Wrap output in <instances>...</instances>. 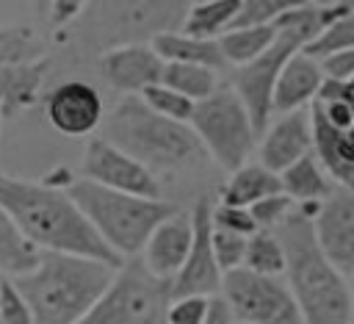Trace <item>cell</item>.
I'll list each match as a JSON object with an SVG mask.
<instances>
[{
    "label": "cell",
    "instance_id": "1",
    "mask_svg": "<svg viewBox=\"0 0 354 324\" xmlns=\"http://www.w3.org/2000/svg\"><path fill=\"white\" fill-rule=\"evenodd\" d=\"M0 208L39 252L77 255L119 269V260L88 227L61 186L19 180L0 172Z\"/></svg>",
    "mask_w": 354,
    "mask_h": 324
},
{
    "label": "cell",
    "instance_id": "2",
    "mask_svg": "<svg viewBox=\"0 0 354 324\" xmlns=\"http://www.w3.org/2000/svg\"><path fill=\"white\" fill-rule=\"evenodd\" d=\"M285 255L282 280L304 324H351L348 280L324 258L313 238V224L296 208L271 230Z\"/></svg>",
    "mask_w": 354,
    "mask_h": 324
},
{
    "label": "cell",
    "instance_id": "3",
    "mask_svg": "<svg viewBox=\"0 0 354 324\" xmlns=\"http://www.w3.org/2000/svg\"><path fill=\"white\" fill-rule=\"evenodd\" d=\"M113 271V266L100 260L41 252L39 263L11 282L25 299L33 324H77L102 296Z\"/></svg>",
    "mask_w": 354,
    "mask_h": 324
},
{
    "label": "cell",
    "instance_id": "4",
    "mask_svg": "<svg viewBox=\"0 0 354 324\" xmlns=\"http://www.w3.org/2000/svg\"><path fill=\"white\" fill-rule=\"evenodd\" d=\"M66 197L75 202L80 216L88 222V227L97 233V238L119 258L130 260L138 258L144 241L149 233L171 216L177 208L163 199H141L122 191L102 188L97 183H88L83 177L69 180L64 186Z\"/></svg>",
    "mask_w": 354,
    "mask_h": 324
},
{
    "label": "cell",
    "instance_id": "5",
    "mask_svg": "<svg viewBox=\"0 0 354 324\" xmlns=\"http://www.w3.org/2000/svg\"><path fill=\"white\" fill-rule=\"evenodd\" d=\"M100 138L130 155L152 174L155 169H180L202 150L188 125L152 114L136 94H124L113 105Z\"/></svg>",
    "mask_w": 354,
    "mask_h": 324
},
{
    "label": "cell",
    "instance_id": "6",
    "mask_svg": "<svg viewBox=\"0 0 354 324\" xmlns=\"http://www.w3.org/2000/svg\"><path fill=\"white\" fill-rule=\"evenodd\" d=\"M169 302V282L152 277L138 258H130L113 271L102 296L77 324H163Z\"/></svg>",
    "mask_w": 354,
    "mask_h": 324
},
{
    "label": "cell",
    "instance_id": "7",
    "mask_svg": "<svg viewBox=\"0 0 354 324\" xmlns=\"http://www.w3.org/2000/svg\"><path fill=\"white\" fill-rule=\"evenodd\" d=\"M188 127L196 136L199 147H205L224 169L235 172L249 163L257 136L252 130L243 102L230 86H218L210 97L196 102Z\"/></svg>",
    "mask_w": 354,
    "mask_h": 324
},
{
    "label": "cell",
    "instance_id": "8",
    "mask_svg": "<svg viewBox=\"0 0 354 324\" xmlns=\"http://www.w3.org/2000/svg\"><path fill=\"white\" fill-rule=\"evenodd\" d=\"M218 299L232 321L246 324H304L282 277H260L246 269L221 274Z\"/></svg>",
    "mask_w": 354,
    "mask_h": 324
},
{
    "label": "cell",
    "instance_id": "9",
    "mask_svg": "<svg viewBox=\"0 0 354 324\" xmlns=\"http://www.w3.org/2000/svg\"><path fill=\"white\" fill-rule=\"evenodd\" d=\"M293 53H299V44L290 36L277 33L274 44L263 55H257L254 61H249V64H243L232 72V86L230 89L243 102L257 138L263 136V130L271 122V91H274V83H277V75Z\"/></svg>",
    "mask_w": 354,
    "mask_h": 324
},
{
    "label": "cell",
    "instance_id": "10",
    "mask_svg": "<svg viewBox=\"0 0 354 324\" xmlns=\"http://www.w3.org/2000/svg\"><path fill=\"white\" fill-rule=\"evenodd\" d=\"M80 172H83V180L97 183L102 188L122 191V194L141 197V199H160L158 177L102 138L88 141V147L83 152Z\"/></svg>",
    "mask_w": 354,
    "mask_h": 324
},
{
    "label": "cell",
    "instance_id": "11",
    "mask_svg": "<svg viewBox=\"0 0 354 324\" xmlns=\"http://www.w3.org/2000/svg\"><path fill=\"white\" fill-rule=\"evenodd\" d=\"M188 216H191V246L180 271L169 282V296L171 299H180V296L216 299L221 288V271L210 249V202L199 199Z\"/></svg>",
    "mask_w": 354,
    "mask_h": 324
},
{
    "label": "cell",
    "instance_id": "12",
    "mask_svg": "<svg viewBox=\"0 0 354 324\" xmlns=\"http://www.w3.org/2000/svg\"><path fill=\"white\" fill-rule=\"evenodd\" d=\"M313 238L324 258L351 280L354 271V197L348 188H332V194L318 205L310 219Z\"/></svg>",
    "mask_w": 354,
    "mask_h": 324
},
{
    "label": "cell",
    "instance_id": "13",
    "mask_svg": "<svg viewBox=\"0 0 354 324\" xmlns=\"http://www.w3.org/2000/svg\"><path fill=\"white\" fill-rule=\"evenodd\" d=\"M47 119L64 136H88L102 122V100L94 86L66 80L47 94Z\"/></svg>",
    "mask_w": 354,
    "mask_h": 324
},
{
    "label": "cell",
    "instance_id": "14",
    "mask_svg": "<svg viewBox=\"0 0 354 324\" xmlns=\"http://www.w3.org/2000/svg\"><path fill=\"white\" fill-rule=\"evenodd\" d=\"M188 246H191V216L174 210L149 233V238L138 252V260L152 277L171 282L188 255Z\"/></svg>",
    "mask_w": 354,
    "mask_h": 324
},
{
    "label": "cell",
    "instance_id": "15",
    "mask_svg": "<svg viewBox=\"0 0 354 324\" xmlns=\"http://www.w3.org/2000/svg\"><path fill=\"white\" fill-rule=\"evenodd\" d=\"M160 69H163V61L152 53L149 44H141V42H127L122 47L102 53V58H100L102 78L116 91L136 94V97L144 89L160 83Z\"/></svg>",
    "mask_w": 354,
    "mask_h": 324
},
{
    "label": "cell",
    "instance_id": "16",
    "mask_svg": "<svg viewBox=\"0 0 354 324\" xmlns=\"http://www.w3.org/2000/svg\"><path fill=\"white\" fill-rule=\"evenodd\" d=\"M257 141H260V147H257L260 166L268 169L271 174L285 172L290 163L310 155L313 138H310V114H307V108L282 114L271 127L263 130V136Z\"/></svg>",
    "mask_w": 354,
    "mask_h": 324
},
{
    "label": "cell",
    "instance_id": "17",
    "mask_svg": "<svg viewBox=\"0 0 354 324\" xmlns=\"http://www.w3.org/2000/svg\"><path fill=\"white\" fill-rule=\"evenodd\" d=\"M307 114H310V138H313L310 152H313V158L318 161L324 174L337 188L351 191V186H354V133L332 127L315 102H310Z\"/></svg>",
    "mask_w": 354,
    "mask_h": 324
},
{
    "label": "cell",
    "instance_id": "18",
    "mask_svg": "<svg viewBox=\"0 0 354 324\" xmlns=\"http://www.w3.org/2000/svg\"><path fill=\"white\" fill-rule=\"evenodd\" d=\"M321 80H324V75H321L318 64L304 58L301 53H293L277 75V83L271 91V114L277 111L282 116V114L307 108L315 100Z\"/></svg>",
    "mask_w": 354,
    "mask_h": 324
},
{
    "label": "cell",
    "instance_id": "19",
    "mask_svg": "<svg viewBox=\"0 0 354 324\" xmlns=\"http://www.w3.org/2000/svg\"><path fill=\"white\" fill-rule=\"evenodd\" d=\"M351 17V3H290L277 19H274V30L290 36L299 50L315 36L321 33L326 25Z\"/></svg>",
    "mask_w": 354,
    "mask_h": 324
},
{
    "label": "cell",
    "instance_id": "20",
    "mask_svg": "<svg viewBox=\"0 0 354 324\" xmlns=\"http://www.w3.org/2000/svg\"><path fill=\"white\" fill-rule=\"evenodd\" d=\"M149 47L163 64H194V66H205L213 72L224 69V58H221L216 42L194 39V36H185L180 30L158 33Z\"/></svg>",
    "mask_w": 354,
    "mask_h": 324
},
{
    "label": "cell",
    "instance_id": "21",
    "mask_svg": "<svg viewBox=\"0 0 354 324\" xmlns=\"http://www.w3.org/2000/svg\"><path fill=\"white\" fill-rule=\"evenodd\" d=\"M47 72V58L17 64V66H0V116H14L17 111L36 102L41 80Z\"/></svg>",
    "mask_w": 354,
    "mask_h": 324
},
{
    "label": "cell",
    "instance_id": "22",
    "mask_svg": "<svg viewBox=\"0 0 354 324\" xmlns=\"http://www.w3.org/2000/svg\"><path fill=\"white\" fill-rule=\"evenodd\" d=\"M277 177H279V191L293 205H318L335 188L332 180L324 174V169L318 166V161L313 158V152L304 155V158H299L296 163H290Z\"/></svg>",
    "mask_w": 354,
    "mask_h": 324
},
{
    "label": "cell",
    "instance_id": "23",
    "mask_svg": "<svg viewBox=\"0 0 354 324\" xmlns=\"http://www.w3.org/2000/svg\"><path fill=\"white\" fill-rule=\"evenodd\" d=\"M279 194V177L263 169L260 163H243L241 169L230 172V180L221 188V205L230 208H252L254 202Z\"/></svg>",
    "mask_w": 354,
    "mask_h": 324
},
{
    "label": "cell",
    "instance_id": "24",
    "mask_svg": "<svg viewBox=\"0 0 354 324\" xmlns=\"http://www.w3.org/2000/svg\"><path fill=\"white\" fill-rule=\"evenodd\" d=\"M241 8V0H202V3H188L180 33L194 36V39H207L216 42L224 30H230L235 14Z\"/></svg>",
    "mask_w": 354,
    "mask_h": 324
},
{
    "label": "cell",
    "instance_id": "25",
    "mask_svg": "<svg viewBox=\"0 0 354 324\" xmlns=\"http://www.w3.org/2000/svg\"><path fill=\"white\" fill-rule=\"evenodd\" d=\"M277 39V30L274 25H260V28H230L224 30L216 44H218V53L224 58V64H235V66H243L249 61H254L257 55H263Z\"/></svg>",
    "mask_w": 354,
    "mask_h": 324
},
{
    "label": "cell",
    "instance_id": "26",
    "mask_svg": "<svg viewBox=\"0 0 354 324\" xmlns=\"http://www.w3.org/2000/svg\"><path fill=\"white\" fill-rule=\"evenodd\" d=\"M41 252L17 230L8 213L0 208V277H22L39 263Z\"/></svg>",
    "mask_w": 354,
    "mask_h": 324
},
{
    "label": "cell",
    "instance_id": "27",
    "mask_svg": "<svg viewBox=\"0 0 354 324\" xmlns=\"http://www.w3.org/2000/svg\"><path fill=\"white\" fill-rule=\"evenodd\" d=\"M160 86L177 91L180 97L191 100L194 105L210 97L218 89V78L213 69L194 66V64H163L160 69Z\"/></svg>",
    "mask_w": 354,
    "mask_h": 324
},
{
    "label": "cell",
    "instance_id": "28",
    "mask_svg": "<svg viewBox=\"0 0 354 324\" xmlns=\"http://www.w3.org/2000/svg\"><path fill=\"white\" fill-rule=\"evenodd\" d=\"M252 274L260 277H282L285 271V255L271 230H254L246 238V252H243V266Z\"/></svg>",
    "mask_w": 354,
    "mask_h": 324
},
{
    "label": "cell",
    "instance_id": "29",
    "mask_svg": "<svg viewBox=\"0 0 354 324\" xmlns=\"http://www.w3.org/2000/svg\"><path fill=\"white\" fill-rule=\"evenodd\" d=\"M346 50H354V17H343L332 25H326L299 53L318 64V61H324L335 53H346Z\"/></svg>",
    "mask_w": 354,
    "mask_h": 324
},
{
    "label": "cell",
    "instance_id": "30",
    "mask_svg": "<svg viewBox=\"0 0 354 324\" xmlns=\"http://www.w3.org/2000/svg\"><path fill=\"white\" fill-rule=\"evenodd\" d=\"M138 100H141L152 114H158V116H163V119H169V122L188 125V119H191V114H194V102H191V100L180 97L177 91L166 89V86H160V83L144 89V91L138 94Z\"/></svg>",
    "mask_w": 354,
    "mask_h": 324
},
{
    "label": "cell",
    "instance_id": "31",
    "mask_svg": "<svg viewBox=\"0 0 354 324\" xmlns=\"http://www.w3.org/2000/svg\"><path fill=\"white\" fill-rule=\"evenodd\" d=\"M39 61V42L30 28H0V66Z\"/></svg>",
    "mask_w": 354,
    "mask_h": 324
},
{
    "label": "cell",
    "instance_id": "32",
    "mask_svg": "<svg viewBox=\"0 0 354 324\" xmlns=\"http://www.w3.org/2000/svg\"><path fill=\"white\" fill-rule=\"evenodd\" d=\"M210 249H213V258H216L218 271L227 274V271H235V269L243 266L246 238L243 235H235V233H227V230H216L210 224Z\"/></svg>",
    "mask_w": 354,
    "mask_h": 324
},
{
    "label": "cell",
    "instance_id": "33",
    "mask_svg": "<svg viewBox=\"0 0 354 324\" xmlns=\"http://www.w3.org/2000/svg\"><path fill=\"white\" fill-rule=\"evenodd\" d=\"M288 0H241V8L230 28H260L274 25V19L288 8Z\"/></svg>",
    "mask_w": 354,
    "mask_h": 324
},
{
    "label": "cell",
    "instance_id": "34",
    "mask_svg": "<svg viewBox=\"0 0 354 324\" xmlns=\"http://www.w3.org/2000/svg\"><path fill=\"white\" fill-rule=\"evenodd\" d=\"M293 208H296V205L279 191V194H271V197L254 202V205L246 208V210H249V216H252V222H254L257 230H274L277 224H282V222L290 216Z\"/></svg>",
    "mask_w": 354,
    "mask_h": 324
},
{
    "label": "cell",
    "instance_id": "35",
    "mask_svg": "<svg viewBox=\"0 0 354 324\" xmlns=\"http://www.w3.org/2000/svg\"><path fill=\"white\" fill-rule=\"evenodd\" d=\"M210 302L205 296H180L171 299L163 316V324H205L210 313Z\"/></svg>",
    "mask_w": 354,
    "mask_h": 324
},
{
    "label": "cell",
    "instance_id": "36",
    "mask_svg": "<svg viewBox=\"0 0 354 324\" xmlns=\"http://www.w3.org/2000/svg\"><path fill=\"white\" fill-rule=\"evenodd\" d=\"M210 224L216 230H227V233H235V235H243V238H249L257 230L246 208H230V205H221V202L216 208L210 205Z\"/></svg>",
    "mask_w": 354,
    "mask_h": 324
},
{
    "label": "cell",
    "instance_id": "37",
    "mask_svg": "<svg viewBox=\"0 0 354 324\" xmlns=\"http://www.w3.org/2000/svg\"><path fill=\"white\" fill-rule=\"evenodd\" d=\"M0 324H33V316L8 277H0Z\"/></svg>",
    "mask_w": 354,
    "mask_h": 324
},
{
    "label": "cell",
    "instance_id": "38",
    "mask_svg": "<svg viewBox=\"0 0 354 324\" xmlns=\"http://www.w3.org/2000/svg\"><path fill=\"white\" fill-rule=\"evenodd\" d=\"M313 102H321V105L324 102H348V105H354V80H332V78H324Z\"/></svg>",
    "mask_w": 354,
    "mask_h": 324
},
{
    "label": "cell",
    "instance_id": "39",
    "mask_svg": "<svg viewBox=\"0 0 354 324\" xmlns=\"http://www.w3.org/2000/svg\"><path fill=\"white\" fill-rule=\"evenodd\" d=\"M318 69H321L324 78H332V80H351V75H354V50L335 53V55L318 61Z\"/></svg>",
    "mask_w": 354,
    "mask_h": 324
},
{
    "label": "cell",
    "instance_id": "40",
    "mask_svg": "<svg viewBox=\"0 0 354 324\" xmlns=\"http://www.w3.org/2000/svg\"><path fill=\"white\" fill-rule=\"evenodd\" d=\"M315 105L332 127H337V130H351L354 127V105H348V102H324V105L315 102Z\"/></svg>",
    "mask_w": 354,
    "mask_h": 324
},
{
    "label": "cell",
    "instance_id": "41",
    "mask_svg": "<svg viewBox=\"0 0 354 324\" xmlns=\"http://www.w3.org/2000/svg\"><path fill=\"white\" fill-rule=\"evenodd\" d=\"M80 11H83V3H64V0L50 3V17H53V22H55V25L69 22V19H72V17H77Z\"/></svg>",
    "mask_w": 354,
    "mask_h": 324
},
{
    "label": "cell",
    "instance_id": "42",
    "mask_svg": "<svg viewBox=\"0 0 354 324\" xmlns=\"http://www.w3.org/2000/svg\"><path fill=\"white\" fill-rule=\"evenodd\" d=\"M205 324H230V313H227V307H224V302L218 296L210 302V313H207Z\"/></svg>",
    "mask_w": 354,
    "mask_h": 324
},
{
    "label": "cell",
    "instance_id": "43",
    "mask_svg": "<svg viewBox=\"0 0 354 324\" xmlns=\"http://www.w3.org/2000/svg\"><path fill=\"white\" fill-rule=\"evenodd\" d=\"M230 324H246V321H232V318H230Z\"/></svg>",
    "mask_w": 354,
    "mask_h": 324
},
{
    "label": "cell",
    "instance_id": "44",
    "mask_svg": "<svg viewBox=\"0 0 354 324\" xmlns=\"http://www.w3.org/2000/svg\"><path fill=\"white\" fill-rule=\"evenodd\" d=\"M0 108H3V102H0Z\"/></svg>",
    "mask_w": 354,
    "mask_h": 324
}]
</instances>
